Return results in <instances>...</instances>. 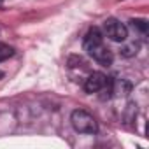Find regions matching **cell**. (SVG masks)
Segmentation results:
<instances>
[{
  "mask_svg": "<svg viewBox=\"0 0 149 149\" xmlns=\"http://www.w3.org/2000/svg\"><path fill=\"white\" fill-rule=\"evenodd\" d=\"M14 54V49L9 46V44H4V42H0V63L9 60L11 56Z\"/></svg>",
  "mask_w": 149,
  "mask_h": 149,
  "instance_id": "5b68a950",
  "label": "cell"
},
{
  "mask_svg": "<svg viewBox=\"0 0 149 149\" xmlns=\"http://www.w3.org/2000/svg\"><path fill=\"white\" fill-rule=\"evenodd\" d=\"M104 33L114 42H125L128 37V28L116 18H107L104 21Z\"/></svg>",
  "mask_w": 149,
  "mask_h": 149,
  "instance_id": "3957f363",
  "label": "cell"
},
{
  "mask_svg": "<svg viewBox=\"0 0 149 149\" xmlns=\"http://www.w3.org/2000/svg\"><path fill=\"white\" fill-rule=\"evenodd\" d=\"M70 123H72L74 130L79 132V133H90V135H93V133L98 132L97 119L88 111H83V109H76L70 114Z\"/></svg>",
  "mask_w": 149,
  "mask_h": 149,
  "instance_id": "7a4b0ae2",
  "label": "cell"
},
{
  "mask_svg": "<svg viewBox=\"0 0 149 149\" xmlns=\"http://www.w3.org/2000/svg\"><path fill=\"white\" fill-rule=\"evenodd\" d=\"M107 79H109V77L105 76V74H102V72H93V74H90L88 79L84 81V91H86V93H98V91L105 86Z\"/></svg>",
  "mask_w": 149,
  "mask_h": 149,
  "instance_id": "277c9868",
  "label": "cell"
},
{
  "mask_svg": "<svg viewBox=\"0 0 149 149\" xmlns=\"http://www.w3.org/2000/svg\"><path fill=\"white\" fill-rule=\"evenodd\" d=\"M130 26H132L133 30L140 32V33H146L147 28H149V25H147L146 19H132V21H130Z\"/></svg>",
  "mask_w": 149,
  "mask_h": 149,
  "instance_id": "8992f818",
  "label": "cell"
},
{
  "mask_svg": "<svg viewBox=\"0 0 149 149\" xmlns=\"http://www.w3.org/2000/svg\"><path fill=\"white\" fill-rule=\"evenodd\" d=\"M2 2H4V0H0V4H2Z\"/></svg>",
  "mask_w": 149,
  "mask_h": 149,
  "instance_id": "9c48e42d",
  "label": "cell"
},
{
  "mask_svg": "<svg viewBox=\"0 0 149 149\" xmlns=\"http://www.w3.org/2000/svg\"><path fill=\"white\" fill-rule=\"evenodd\" d=\"M137 51H139V44H137V42H132V44H126L125 47H121V54L126 56V58L137 54Z\"/></svg>",
  "mask_w": 149,
  "mask_h": 149,
  "instance_id": "52a82bcc",
  "label": "cell"
},
{
  "mask_svg": "<svg viewBox=\"0 0 149 149\" xmlns=\"http://www.w3.org/2000/svg\"><path fill=\"white\" fill-rule=\"evenodd\" d=\"M2 77H4V72H2V70H0V79H2Z\"/></svg>",
  "mask_w": 149,
  "mask_h": 149,
  "instance_id": "ba28073f",
  "label": "cell"
},
{
  "mask_svg": "<svg viewBox=\"0 0 149 149\" xmlns=\"http://www.w3.org/2000/svg\"><path fill=\"white\" fill-rule=\"evenodd\" d=\"M83 46H84V51H86L97 63H100V65H104V67H109V65L112 63V60H114L112 51L104 44V33H102L97 26H93V28L88 30V33L84 35Z\"/></svg>",
  "mask_w": 149,
  "mask_h": 149,
  "instance_id": "6da1fadb",
  "label": "cell"
}]
</instances>
